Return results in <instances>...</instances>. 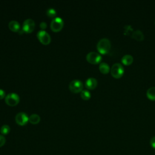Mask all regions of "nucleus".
<instances>
[{"instance_id": "f257e3e1", "label": "nucleus", "mask_w": 155, "mask_h": 155, "mask_svg": "<svg viewBox=\"0 0 155 155\" xmlns=\"http://www.w3.org/2000/svg\"><path fill=\"white\" fill-rule=\"evenodd\" d=\"M111 48V43L108 39L102 38L97 44V49L98 51L101 54L107 53Z\"/></svg>"}, {"instance_id": "f03ea898", "label": "nucleus", "mask_w": 155, "mask_h": 155, "mask_svg": "<svg viewBox=\"0 0 155 155\" xmlns=\"http://www.w3.org/2000/svg\"><path fill=\"white\" fill-rule=\"evenodd\" d=\"M124 73V68L122 65L120 63L114 64L111 68V76L116 79L121 78Z\"/></svg>"}, {"instance_id": "7ed1b4c3", "label": "nucleus", "mask_w": 155, "mask_h": 155, "mask_svg": "<svg viewBox=\"0 0 155 155\" xmlns=\"http://www.w3.org/2000/svg\"><path fill=\"white\" fill-rule=\"evenodd\" d=\"M20 98L19 95L15 93H10L5 97V103L9 106H15L19 102Z\"/></svg>"}, {"instance_id": "20e7f679", "label": "nucleus", "mask_w": 155, "mask_h": 155, "mask_svg": "<svg viewBox=\"0 0 155 155\" xmlns=\"http://www.w3.org/2000/svg\"><path fill=\"white\" fill-rule=\"evenodd\" d=\"M64 26V21L60 17L54 18L50 22V28L52 31L57 32L60 31Z\"/></svg>"}, {"instance_id": "39448f33", "label": "nucleus", "mask_w": 155, "mask_h": 155, "mask_svg": "<svg viewBox=\"0 0 155 155\" xmlns=\"http://www.w3.org/2000/svg\"><path fill=\"white\" fill-rule=\"evenodd\" d=\"M69 89L73 93L81 92L83 89V83L81 81L78 79H74L69 84Z\"/></svg>"}, {"instance_id": "423d86ee", "label": "nucleus", "mask_w": 155, "mask_h": 155, "mask_svg": "<svg viewBox=\"0 0 155 155\" xmlns=\"http://www.w3.org/2000/svg\"><path fill=\"white\" fill-rule=\"evenodd\" d=\"M86 59L87 61L91 64H96L101 62L102 59L101 55L95 51H90L87 53L86 56Z\"/></svg>"}, {"instance_id": "0eeeda50", "label": "nucleus", "mask_w": 155, "mask_h": 155, "mask_svg": "<svg viewBox=\"0 0 155 155\" xmlns=\"http://www.w3.org/2000/svg\"><path fill=\"white\" fill-rule=\"evenodd\" d=\"M36 36L39 41L44 45L48 44L51 41V37L50 35L45 30H40L37 33Z\"/></svg>"}, {"instance_id": "6e6552de", "label": "nucleus", "mask_w": 155, "mask_h": 155, "mask_svg": "<svg viewBox=\"0 0 155 155\" xmlns=\"http://www.w3.org/2000/svg\"><path fill=\"white\" fill-rule=\"evenodd\" d=\"M35 27V21L30 18L25 19L22 24V29L25 33H31L33 31Z\"/></svg>"}, {"instance_id": "1a4fd4ad", "label": "nucleus", "mask_w": 155, "mask_h": 155, "mask_svg": "<svg viewBox=\"0 0 155 155\" xmlns=\"http://www.w3.org/2000/svg\"><path fill=\"white\" fill-rule=\"evenodd\" d=\"M28 118L29 117L27 113L24 112H19L15 116V121L18 125L23 126L28 122Z\"/></svg>"}, {"instance_id": "9d476101", "label": "nucleus", "mask_w": 155, "mask_h": 155, "mask_svg": "<svg viewBox=\"0 0 155 155\" xmlns=\"http://www.w3.org/2000/svg\"><path fill=\"white\" fill-rule=\"evenodd\" d=\"M97 85V80L94 78H88L85 83V87L90 90H93L96 87Z\"/></svg>"}, {"instance_id": "9b49d317", "label": "nucleus", "mask_w": 155, "mask_h": 155, "mask_svg": "<svg viewBox=\"0 0 155 155\" xmlns=\"http://www.w3.org/2000/svg\"><path fill=\"white\" fill-rule=\"evenodd\" d=\"M8 27L13 31H19V30L21 29L19 23L15 20H12L9 22Z\"/></svg>"}, {"instance_id": "f8f14e48", "label": "nucleus", "mask_w": 155, "mask_h": 155, "mask_svg": "<svg viewBox=\"0 0 155 155\" xmlns=\"http://www.w3.org/2000/svg\"><path fill=\"white\" fill-rule=\"evenodd\" d=\"M131 37L139 41H142L144 39V35L142 33V31H140V30H136V31H133L132 34H131Z\"/></svg>"}, {"instance_id": "ddd939ff", "label": "nucleus", "mask_w": 155, "mask_h": 155, "mask_svg": "<svg viewBox=\"0 0 155 155\" xmlns=\"http://www.w3.org/2000/svg\"><path fill=\"white\" fill-rule=\"evenodd\" d=\"M121 61L123 64L125 65H129L133 63V57L130 54H125L122 58Z\"/></svg>"}, {"instance_id": "4468645a", "label": "nucleus", "mask_w": 155, "mask_h": 155, "mask_svg": "<svg viewBox=\"0 0 155 155\" xmlns=\"http://www.w3.org/2000/svg\"><path fill=\"white\" fill-rule=\"evenodd\" d=\"M41 117L40 116L36 113L31 114L28 118V121L32 124H37L40 122Z\"/></svg>"}, {"instance_id": "2eb2a0df", "label": "nucleus", "mask_w": 155, "mask_h": 155, "mask_svg": "<svg viewBox=\"0 0 155 155\" xmlns=\"http://www.w3.org/2000/svg\"><path fill=\"white\" fill-rule=\"evenodd\" d=\"M99 68L100 71L103 74H107L110 70L109 65L105 62H101L99 64Z\"/></svg>"}, {"instance_id": "dca6fc26", "label": "nucleus", "mask_w": 155, "mask_h": 155, "mask_svg": "<svg viewBox=\"0 0 155 155\" xmlns=\"http://www.w3.org/2000/svg\"><path fill=\"white\" fill-rule=\"evenodd\" d=\"M148 98L152 101H155V87H150L147 91Z\"/></svg>"}, {"instance_id": "f3484780", "label": "nucleus", "mask_w": 155, "mask_h": 155, "mask_svg": "<svg viewBox=\"0 0 155 155\" xmlns=\"http://www.w3.org/2000/svg\"><path fill=\"white\" fill-rule=\"evenodd\" d=\"M81 97L84 100H88L91 97V93L87 90H82L81 92Z\"/></svg>"}, {"instance_id": "a211bd4d", "label": "nucleus", "mask_w": 155, "mask_h": 155, "mask_svg": "<svg viewBox=\"0 0 155 155\" xmlns=\"http://www.w3.org/2000/svg\"><path fill=\"white\" fill-rule=\"evenodd\" d=\"M10 131V128L9 127V125H3L1 127V129H0V131L1 133L4 134V135H5V134H7L9 133Z\"/></svg>"}, {"instance_id": "6ab92c4d", "label": "nucleus", "mask_w": 155, "mask_h": 155, "mask_svg": "<svg viewBox=\"0 0 155 155\" xmlns=\"http://www.w3.org/2000/svg\"><path fill=\"white\" fill-rule=\"evenodd\" d=\"M46 15L50 18H54L56 15V11L53 8H49L46 11Z\"/></svg>"}, {"instance_id": "aec40b11", "label": "nucleus", "mask_w": 155, "mask_h": 155, "mask_svg": "<svg viewBox=\"0 0 155 155\" xmlns=\"http://www.w3.org/2000/svg\"><path fill=\"white\" fill-rule=\"evenodd\" d=\"M125 35H128L130 32L131 33V34H132V31H133V28H132V27H131V25H125Z\"/></svg>"}, {"instance_id": "412c9836", "label": "nucleus", "mask_w": 155, "mask_h": 155, "mask_svg": "<svg viewBox=\"0 0 155 155\" xmlns=\"http://www.w3.org/2000/svg\"><path fill=\"white\" fill-rule=\"evenodd\" d=\"M5 141H6V140H5V137L4 136L0 134V147H2L5 144Z\"/></svg>"}, {"instance_id": "4be33fe9", "label": "nucleus", "mask_w": 155, "mask_h": 155, "mask_svg": "<svg viewBox=\"0 0 155 155\" xmlns=\"http://www.w3.org/2000/svg\"><path fill=\"white\" fill-rule=\"evenodd\" d=\"M150 143V145H151V146L152 147V148L155 150V136L153 137L151 139Z\"/></svg>"}, {"instance_id": "5701e85b", "label": "nucleus", "mask_w": 155, "mask_h": 155, "mask_svg": "<svg viewBox=\"0 0 155 155\" xmlns=\"http://www.w3.org/2000/svg\"><path fill=\"white\" fill-rule=\"evenodd\" d=\"M4 97H5V92L4 90L0 88V99H2Z\"/></svg>"}, {"instance_id": "b1692460", "label": "nucleus", "mask_w": 155, "mask_h": 155, "mask_svg": "<svg viewBox=\"0 0 155 155\" xmlns=\"http://www.w3.org/2000/svg\"><path fill=\"white\" fill-rule=\"evenodd\" d=\"M39 27H40V28H41L42 30H44V29L47 27V23H46L45 22H41L40 23Z\"/></svg>"}, {"instance_id": "393cba45", "label": "nucleus", "mask_w": 155, "mask_h": 155, "mask_svg": "<svg viewBox=\"0 0 155 155\" xmlns=\"http://www.w3.org/2000/svg\"><path fill=\"white\" fill-rule=\"evenodd\" d=\"M154 24H155V22H154Z\"/></svg>"}]
</instances>
